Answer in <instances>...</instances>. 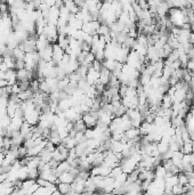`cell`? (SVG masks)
<instances>
[{"instance_id":"cell-1","label":"cell","mask_w":194,"mask_h":195,"mask_svg":"<svg viewBox=\"0 0 194 195\" xmlns=\"http://www.w3.org/2000/svg\"><path fill=\"white\" fill-rule=\"evenodd\" d=\"M82 120L86 123L87 128H95L97 124V121H98V119L95 117V114L91 113L90 111L85 114H82Z\"/></svg>"},{"instance_id":"cell-2","label":"cell","mask_w":194,"mask_h":195,"mask_svg":"<svg viewBox=\"0 0 194 195\" xmlns=\"http://www.w3.org/2000/svg\"><path fill=\"white\" fill-rule=\"evenodd\" d=\"M64 49L61 48V46L58 44H53V61L58 65L61 63V61L63 58V55H64Z\"/></svg>"},{"instance_id":"cell-3","label":"cell","mask_w":194,"mask_h":195,"mask_svg":"<svg viewBox=\"0 0 194 195\" xmlns=\"http://www.w3.org/2000/svg\"><path fill=\"white\" fill-rule=\"evenodd\" d=\"M98 79H100V72L94 70L93 67H89L88 69V72H87V76H86V80L89 85L94 86L97 81H98Z\"/></svg>"},{"instance_id":"cell-4","label":"cell","mask_w":194,"mask_h":195,"mask_svg":"<svg viewBox=\"0 0 194 195\" xmlns=\"http://www.w3.org/2000/svg\"><path fill=\"white\" fill-rule=\"evenodd\" d=\"M39 55H40L41 60L46 61V62L53 60V44H49L44 50L39 51Z\"/></svg>"},{"instance_id":"cell-5","label":"cell","mask_w":194,"mask_h":195,"mask_svg":"<svg viewBox=\"0 0 194 195\" xmlns=\"http://www.w3.org/2000/svg\"><path fill=\"white\" fill-rule=\"evenodd\" d=\"M75 179V176L71 171H64L58 176V182H67V184H72Z\"/></svg>"},{"instance_id":"cell-6","label":"cell","mask_w":194,"mask_h":195,"mask_svg":"<svg viewBox=\"0 0 194 195\" xmlns=\"http://www.w3.org/2000/svg\"><path fill=\"white\" fill-rule=\"evenodd\" d=\"M110 76H111V71L103 66V67H102V70L100 71V79H98V81L102 82L103 85L107 86V83H109V80H110Z\"/></svg>"},{"instance_id":"cell-7","label":"cell","mask_w":194,"mask_h":195,"mask_svg":"<svg viewBox=\"0 0 194 195\" xmlns=\"http://www.w3.org/2000/svg\"><path fill=\"white\" fill-rule=\"evenodd\" d=\"M139 135V128H135V127H132V128H129V129H127L125 131V137L126 139H127V142L128 140H132L134 138H136V137H138Z\"/></svg>"},{"instance_id":"cell-8","label":"cell","mask_w":194,"mask_h":195,"mask_svg":"<svg viewBox=\"0 0 194 195\" xmlns=\"http://www.w3.org/2000/svg\"><path fill=\"white\" fill-rule=\"evenodd\" d=\"M167 175V170L164 169L162 164H159L155 167V170H154V176L155 178H160V179H164V177Z\"/></svg>"},{"instance_id":"cell-9","label":"cell","mask_w":194,"mask_h":195,"mask_svg":"<svg viewBox=\"0 0 194 195\" xmlns=\"http://www.w3.org/2000/svg\"><path fill=\"white\" fill-rule=\"evenodd\" d=\"M73 128H74L77 131L85 132L86 129H87V126H86V123L84 122V120H82V118H81V119H79L73 122Z\"/></svg>"},{"instance_id":"cell-10","label":"cell","mask_w":194,"mask_h":195,"mask_svg":"<svg viewBox=\"0 0 194 195\" xmlns=\"http://www.w3.org/2000/svg\"><path fill=\"white\" fill-rule=\"evenodd\" d=\"M24 56H25V51L23 50L22 48H19V46L13 49V57L15 60H24Z\"/></svg>"},{"instance_id":"cell-11","label":"cell","mask_w":194,"mask_h":195,"mask_svg":"<svg viewBox=\"0 0 194 195\" xmlns=\"http://www.w3.org/2000/svg\"><path fill=\"white\" fill-rule=\"evenodd\" d=\"M57 188L60 189V192L62 194H69V192L71 191V184H67V182H58L57 184Z\"/></svg>"},{"instance_id":"cell-12","label":"cell","mask_w":194,"mask_h":195,"mask_svg":"<svg viewBox=\"0 0 194 195\" xmlns=\"http://www.w3.org/2000/svg\"><path fill=\"white\" fill-rule=\"evenodd\" d=\"M181 151L184 153V154H191L193 153V147H192V140L191 142H185L181 147Z\"/></svg>"},{"instance_id":"cell-13","label":"cell","mask_w":194,"mask_h":195,"mask_svg":"<svg viewBox=\"0 0 194 195\" xmlns=\"http://www.w3.org/2000/svg\"><path fill=\"white\" fill-rule=\"evenodd\" d=\"M121 172H122V168L120 167V166H116V167H114V168H112V169H111L110 177H112V178H114V179H116V177L119 176Z\"/></svg>"},{"instance_id":"cell-14","label":"cell","mask_w":194,"mask_h":195,"mask_svg":"<svg viewBox=\"0 0 194 195\" xmlns=\"http://www.w3.org/2000/svg\"><path fill=\"white\" fill-rule=\"evenodd\" d=\"M39 175H40V172H39L38 168H32V169H29V178L37 179L38 177H39Z\"/></svg>"},{"instance_id":"cell-15","label":"cell","mask_w":194,"mask_h":195,"mask_svg":"<svg viewBox=\"0 0 194 195\" xmlns=\"http://www.w3.org/2000/svg\"><path fill=\"white\" fill-rule=\"evenodd\" d=\"M23 145H24L26 148H31L32 146H35V142L33 138H29V139H24V143H23Z\"/></svg>"},{"instance_id":"cell-16","label":"cell","mask_w":194,"mask_h":195,"mask_svg":"<svg viewBox=\"0 0 194 195\" xmlns=\"http://www.w3.org/2000/svg\"><path fill=\"white\" fill-rule=\"evenodd\" d=\"M25 67V63L24 60H16L15 61V70H19Z\"/></svg>"},{"instance_id":"cell-17","label":"cell","mask_w":194,"mask_h":195,"mask_svg":"<svg viewBox=\"0 0 194 195\" xmlns=\"http://www.w3.org/2000/svg\"><path fill=\"white\" fill-rule=\"evenodd\" d=\"M187 40H188V42H190V44L194 45V33H193V32H190Z\"/></svg>"},{"instance_id":"cell-18","label":"cell","mask_w":194,"mask_h":195,"mask_svg":"<svg viewBox=\"0 0 194 195\" xmlns=\"http://www.w3.org/2000/svg\"><path fill=\"white\" fill-rule=\"evenodd\" d=\"M7 70H8V67H7L6 63H5V62H3V63L0 64V71H3V72H6Z\"/></svg>"},{"instance_id":"cell-19","label":"cell","mask_w":194,"mask_h":195,"mask_svg":"<svg viewBox=\"0 0 194 195\" xmlns=\"http://www.w3.org/2000/svg\"><path fill=\"white\" fill-rule=\"evenodd\" d=\"M8 85L7 83V80L6 79H0V88H3V87H6Z\"/></svg>"},{"instance_id":"cell-20","label":"cell","mask_w":194,"mask_h":195,"mask_svg":"<svg viewBox=\"0 0 194 195\" xmlns=\"http://www.w3.org/2000/svg\"><path fill=\"white\" fill-rule=\"evenodd\" d=\"M6 3L9 5V6H13L14 5V3H15V0H6Z\"/></svg>"},{"instance_id":"cell-21","label":"cell","mask_w":194,"mask_h":195,"mask_svg":"<svg viewBox=\"0 0 194 195\" xmlns=\"http://www.w3.org/2000/svg\"><path fill=\"white\" fill-rule=\"evenodd\" d=\"M191 164L194 167V153H191Z\"/></svg>"},{"instance_id":"cell-22","label":"cell","mask_w":194,"mask_h":195,"mask_svg":"<svg viewBox=\"0 0 194 195\" xmlns=\"http://www.w3.org/2000/svg\"><path fill=\"white\" fill-rule=\"evenodd\" d=\"M3 55L1 53H0V64L3 63Z\"/></svg>"}]
</instances>
